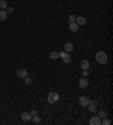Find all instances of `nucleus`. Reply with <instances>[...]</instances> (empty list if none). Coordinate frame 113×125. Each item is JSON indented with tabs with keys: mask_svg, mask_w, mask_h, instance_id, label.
Instances as JSON below:
<instances>
[{
	"mask_svg": "<svg viewBox=\"0 0 113 125\" xmlns=\"http://www.w3.org/2000/svg\"><path fill=\"white\" fill-rule=\"evenodd\" d=\"M95 59L100 64H106L107 63V55H106V53H104L103 51H100V52L96 53Z\"/></svg>",
	"mask_w": 113,
	"mask_h": 125,
	"instance_id": "f257e3e1",
	"label": "nucleus"
},
{
	"mask_svg": "<svg viewBox=\"0 0 113 125\" xmlns=\"http://www.w3.org/2000/svg\"><path fill=\"white\" fill-rule=\"evenodd\" d=\"M59 94L57 93H50L49 96H48V102L50 103V104H54V103H57L59 100Z\"/></svg>",
	"mask_w": 113,
	"mask_h": 125,
	"instance_id": "f03ea898",
	"label": "nucleus"
},
{
	"mask_svg": "<svg viewBox=\"0 0 113 125\" xmlns=\"http://www.w3.org/2000/svg\"><path fill=\"white\" fill-rule=\"evenodd\" d=\"M59 55L61 56V59L63 60L64 63H70V62H71V56H70V54H68V52H66V51L59 53Z\"/></svg>",
	"mask_w": 113,
	"mask_h": 125,
	"instance_id": "7ed1b4c3",
	"label": "nucleus"
},
{
	"mask_svg": "<svg viewBox=\"0 0 113 125\" xmlns=\"http://www.w3.org/2000/svg\"><path fill=\"white\" fill-rule=\"evenodd\" d=\"M27 70L26 69H19V70H17L16 71V74H17L19 78H23V79H25L27 77Z\"/></svg>",
	"mask_w": 113,
	"mask_h": 125,
	"instance_id": "20e7f679",
	"label": "nucleus"
},
{
	"mask_svg": "<svg viewBox=\"0 0 113 125\" xmlns=\"http://www.w3.org/2000/svg\"><path fill=\"white\" fill-rule=\"evenodd\" d=\"M79 104L81 105V106H88V104H89V99L87 98L86 96H80L79 97Z\"/></svg>",
	"mask_w": 113,
	"mask_h": 125,
	"instance_id": "39448f33",
	"label": "nucleus"
},
{
	"mask_svg": "<svg viewBox=\"0 0 113 125\" xmlns=\"http://www.w3.org/2000/svg\"><path fill=\"white\" fill-rule=\"evenodd\" d=\"M69 29L71 31V32L76 33V32H78V29H79V25L76 21H73V23H70L69 24Z\"/></svg>",
	"mask_w": 113,
	"mask_h": 125,
	"instance_id": "423d86ee",
	"label": "nucleus"
},
{
	"mask_svg": "<svg viewBox=\"0 0 113 125\" xmlns=\"http://www.w3.org/2000/svg\"><path fill=\"white\" fill-rule=\"evenodd\" d=\"M7 18H8V14H7L6 10H0V21H7Z\"/></svg>",
	"mask_w": 113,
	"mask_h": 125,
	"instance_id": "0eeeda50",
	"label": "nucleus"
},
{
	"mask_svg": "<svg viewBox=\"0 0 113 125\" xmlns=\"http://www.w3.org/2000/svg\"><path fill=\"white\" fill-rule=\"evenodd\" d=\"M87 86H88V81H87V79L81 78L80 80H79V87H80L81 89H85Z\"/></svg>",
	"mask_w": 113,
	"mask_h": 125,
	"instance_id": "6e6552de",
	"label": "nucleus"
},
{
	"mask_svg": "<svg viewBox=\"0 0 113 125\" xmlns=\"http://www.w3.org/2000/svg\"><path fill=\"white\" fill-rule=\"evenodd\" d=\"M76 23L78 24V25H85L86 24V18L84 16H79V17L76 18Z\"/></svg>",
	"mask_w": 113,
	"mask_h": 125,
	"instance_id": "1a4fd4ad",
	"label": "nucleus"
},
{
	"mask_svg": "<svg viewBox=\"0 0 113 125\" xmlns=\"http://www.w3.org/2000/svg\"><path fill=\"white\" fill-rule=\"evenodd\" d=\"M20 117H22V119H23L24 122H28V121L32 119V116L29 115V113H23Z\"/></svg>",
	"mask_w": 113,
	"mask_h": 125,
	"instance_id": "9d476101",
	"label": "nucleus"
},
{
	"mask_svg": "<svg viewBox=\"0 0 113 125\" xmlns=\"http://www.w3.org/2000/svg\"><path fill=\"white\" fill-rule=\"evenodd\" d=\"M73 50H74V45L71 43H66L64 44V51L68 53L70 52H73Z\"/></svg>",
	"mask_w": 113,
	"mask_h": 125,
	"instance_id": "9b49d317",
	"label": "nucleus"
},
{
	"mask_svg": "<svg viewBox=\"0 0 113 125\" xmlns=\"http://www.w3.org/2000/svg\"><path fill=\"white\" fill-rule=\"evenodd\" d=\"M95 104H96V102L95 100H89V111L92 112V113H95L96 112V106H95Z\"/></svg>",
	"mask_w": 113,
	"mask_h": 125,
	"instance_id": "f8f14e48",
	"label": "nucleus"
},
{
	"mask_svg": "<svg viewBox=\"0 0 113 125\" xmlns=\"http://www.w3.org/2000/svg\"><path fill=\"white\" fill-rule=\"evenodd\" d=\"M89 124L90 125H100L101 124V121H100V117H93V118L89 121Z\"/></svg>",
	"mask_w": 113,
	"mask_h": 125,
	"instance_id": "ddd939ff",
	"label": "nucleus"
},
{
	"mask_svg": "<svg viewBox=\"0 0 113 125\" xmlns=\"http://www.w3.org/2000/svg\"><path fill=\"white\" fill-rule=\"evenodd\" d=\"M80 68L83 70H88V68H89V63H88V61L87 60H83L80 63Z\"/></svg>",
	"mask_w": 113,
	"mask_h": 125,
	"instance_id": "4468645a",
	"label": "nucleus"
},
{
	"mask_svg": "<svg viewBox=\"0 0 113 125\" xmlns=\"http://www.w3.org/2000/svg\"><path fill=\"white\" fill-rule=\"evenodd\" d=\"M58 58H60V55H59L58 52H55V51H52V52L50 53V59H51V60H57Z\"/></svg>",
	"mask_w": 113,
	"mask_h": 125,
	"instance_id": "2eb2a0df",
	"label": "nucleus"
},
{
	"mask_svg": "<svg viewBox=\"0 0 113 125\" xmlns=\"http://www.w3.org/2000/svg\"><path fill=\"white\" fill-rule=\"evenodd\" d=\"M6 8H7V2H6V0H0V9L5 10Z\"/></svg>",
	"mask_w": 113,
	"mask_h": 125,
	"instance_id": "dca6fc26",
	"label": "nucleus"
},
{
	"mask_svg": "<svg viewBox=\"0 0 113 125\" xmlns=\"http://www.w3.org/2000/svg\"><path fill=\"white\" fill-rule=\"evenodd\" d=\"M107 116V112L106 111H104V109H102V111H100L99 112V117H106Z\"/></svg>",
	"mask_w": 113,
	"mask_h": 125,
	"instance_id": "f3484780",
	"label": "nucleus"
},
{
	"mask_svg": "<svg viewBox=\"0 0 113 125\" xmlns=\"http://www.w3.org/2000/svg\"><path fill=\"white\" fill-rule=\"evenodd\" d=\"M32 118H33V122H34V124H38V123L41 122V118L38 116V115H35V116H33Z\"/></svg>",
	"mask_w": 113,
	"mask_h": 125,
	"instance_id": "a211bd4d",
	"label": "nucleus"
},
{
	"mask_svg": "<svg viewBox=\"0 0 113 125\" xmlns=\"http://www.w3.org/2000/svg\"><path fill=\"white\" fill-rule=\"evenodd\" d=\"M76 18H77V16L76 15H70L69 16V21H70V23H73V21H76Z\"/></svg>",
	"mask_w": 113,
	"mask_h": 125,
	"instance_id": "6ab92c4d",
	"label": "nucleus"
},
{
	"mask_svg": "<svg viewBox=\"0 0 113 125\" xmlns=\"http://www.w3.org/2000/svg\"><path fill=\"white\" fill-rule=\"evenodd\" d=\"M101 124H103V125H110L111 124V121H110V119H107L106 117H105V119L103 121V122H101Z\"/></svg>",
	"mask_w": 113,
	"mask_h": 125,
	"instance_id": "aec40b11",
	"label": "nucleus"
},
{
	"mask_svg": "<svg viewBox=\"0 0 113 125\" xmlns=\"http://www.w3.org/2000/svg\"><path fill=\"white\" fill-rule=\"evenodd\" d=\"M25 83H26V84H31V83H32V79L28 78V77H26V78H25Z\"/></svg>",
	"mask_w": 113,
	"mask_h": 125,
	"instance_id": "412c9836",
	"label": "nucleus"
},
{
	"mask_svg": "<svg viewBox=\"0 0 113 125\" xmlns=\"http://www.w3.org/2000/svg\"><path fill=\"white\" fill-rule=\"evenodd\" d=\"M7 14H12L13 11H14V8L13 7H7Z\"/></svg>",
	"mask_w": 113,
	"mask_h": 125,
	"instance_id": "4be33fe9",
	"label": "nucleus"
},
{
	"mask_svg": "<svg viewBox=\"0 0 113 125\" xmlns=\"http://www.w3.org/2000/svg\"><path fill=\"white\" fill-rule=\"evenodd\" d=\"M29 115H31V116H35V115H38V113H36V111H35V109H32V111L29 112Z\"/></svg>",
	"mask_w": 113,
	"mask_h": 125,
	"instance_id": "5701e85b",
	"label": "nucleus"
},
{
	"mask_svg": "<svg viewBox=\"0 0 113 125\" xmlns=\"http://www.w3.org/2000/svg\"><path fill=\"white\" fill-rule=\"evenodd\" d=\"M83 74H84V77L88 76V72H87V70H84V72H83Z\"/></svg>",
	"mask_w": 113,
	"mask_h": 125,
	"instance_id": "b1692460",
	"label": "nucleus"
}]
</instances>
